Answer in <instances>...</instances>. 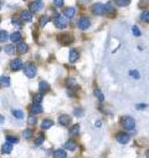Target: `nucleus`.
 Listing matches in <instances>:
<instances>
[{"label": "nucleus", "instance_id": "45", "mask_svg": "<svg viewBox=\"0 0 149 158\" xmlns=\"http://www.w3.org/2000/svg\"><path fill=\"white\" fill-rule=\"evenodd\" d=\"M0 9H1V4H0Z\"/></svg>", "mask_w": 149, "mask_h": 158}, {"label": "nucleus", "instance_id": "31", "mask_svg": "<svg viewBox=\"0 0 149 158\" xmlns=\"http://www.w3.org/2000/svg\"><path fill=\"white\" fill-rule=\"evenodd\" d=\"M4 50H5V52L7 55H11L15 52V46H13V45H6V46L4 47Z\"/></svg>", "mask_w": 149, "mask_h": 158}, {"label": "nucleus", "instance_id": "12", "mask_svg": "<svg viewBox=\"0 0 149 158\" xmlns=\"http://www.w3.org/2000/svg\"><path fill=\"white\" fill-rule=\"evenodd\" d=\"M70 122H71V118H70L68 115H61L58 117V123L62 126H68Z\"/></svg>", "mask_w": 149, "mask_h": 158}, {"label": "nucleus", "instance_id": "34", "mask_svg": "<svg viewBox=\"0 0 149 158\" xmlns=\"http://www.w3.org/2000/svg\"><path fill=\"white\" fill-rule=\"evenodd\" d=\"M41 102H42V95H41V93H39V95H35V96H34V103L40 105Z\"/></svg>", "mask_w": 149, "mask_h": 158}, {"label": "nucleus", "instance_id": "2", "mask_svg": "<svg viewBox=\"0 0 149 158\" xmlns=\"http://www.w3.org/2000/svg\"><path fill=\"white\" fill-rule=\"evenodd\" d=\"M122 126L127 131H133L136 128V122H134V120L132 117L126 116V117H122Z\"/></svg>", "mask_w": 149, "mask_h": 158}, {"label": "nucleus", "instance_id": "27", "mask_svg": "<svg viewBox=\"0 0 149 158\" xmlns=\"http://www.w3.org/2000/svg\"><path fill=\"white\" fill-rule=\"evenodd\" d=\"M93 93H95V96L97 97V99H98L101 102H102V101H104V95L102 93V91H101L99 88H95V91H93Z\"/></svg>", "mask_w": 149, "mask_h": 158}, {"label": "nucleus", "instance_id": "39", "mask_svg": "<svg viewBox=\"0 0 149 158\" xmlns=\"http://www.w3.org/2000/svg\"><path fill=\"white\" fill-rule=\"evenodd\" d=\"M129 75H130V76H133V77H136L137 80L140 77V76H139V72H138L137 70H132V71H130V72H129Z\"/></svg>", "mask_w": 149, "mask_h": 158}, {"label": "nucleus", "instance_id": "30", "mask_svg": "<svg viewBox=\"0 0 149 158\" xmlns=\"http://www.w3.org/2000/svg\"><path fill=\"white\" fill-rule=\"evenodd\" d=\"M5 138H6L7 143H11V144H13V143H17V142H19V138L16 136H10V134H9V136H6Z\"/></svg>", "mask_w": 149, "mask_h": 158}, {"label": "nucleus", "instance_id": "41", "mask_svg": "<svg viewBox=\"0 0 149 158\" xmlns=\"http://www.w3.org/2000/svg\"><path fill=\"white\" fill-rule=\"evenodd\" d=\"M73 113L76 115V116H81V115H82V110H81V108H74V110H73Z\"/></svg>", "mask_w": 149, "mask_h": 158}, {"label": "nucleus", "instance_id": "15", "mask_svg": "<svg viewBox=\"0 0 149 158\" xmlns=\"http://www.w3.org/2000/svg\"><path fill=\"white\" fill-rule=\"evenodd\" d=\"M54 126V121L52 120H44L42 123H41V128L42 130H48Z\"/></svg>", "mask_w": 149, "mask_h": 158}, {"label": "nucleus", "instance_id": "10", "mask_svg": "<svg viewBox=\"0 0 149 158\" xmlns=\"http://www.w3.org/2000/svg\"><path fill=\"white\" fill-rule=\"evenodd\" d=\"M20 19L21 20H24V21L30 22L32 20V13H30V11H28V10H22L20 13Z\"/></svg>", "mask_w": 149, "mask_h": 158}, {"label": "nucleus", "instance_id": "18", "mask_svg": "<svg viewBox=\"0 0 149 158\" xmlns=\"http://www.w3.org/2000/svg\"><path fill=\"white\" fill-rule=\"evenodd\" d=\"M63 147H65L66 149H68V151H74V149L77 148V144H76V142L74 141H67Z\"/></svg>", "mask_w": 149, "mask_h": 158}, {"label": "nucleus", "instance_id": "46", "mask_svg": "<svg viewBox=\"0 0 149 158\" xmlns=\"http://www.w3.org/2000/svg\"><path fill=\"white\" fill-rule=\"evenodd\" d=\"M0 51H1V47H0Z\"/></svg>", "mask_w": 149, "mask_h": 158}, {"label": "nucleus", "instance_id": "36", "mask_svg": "<svg viewBox=\"0 0 149 158\" xmlns=\"http://www.w3.org/2000/svg\"><path fill=\"white\" fill-rule=\"evenodd\" d=\"M132 32H133L136 36H140V35H142V32H140V30H139V28H138V26H133V28H132Z\"/></svg>", "mask_w": 149, "mask_h": 158}, {"label": "nucleus", "instance_id": "40", "mask_svg": "<svg viewBox=\"0 0 149 158\" xmlns=\"http://www.w3.org/2000/svg\"><path fill=\"white\" fill-rule=\"evenodd\" d=\"M54 5L57 6V7L62 6L63 5V0H54Z\"/></svg>", "mask_w": 149, "mask_h": 158}, {"label": "nucleus", "instance_id": "20", "mask_svg": "<svg viewBox=\"0 0 149 158\" xmlns=\"http://www.w3.org/2000/svg\"><path fill=\"white\" fill-rule=\"evenodd\" d=\"M54 158H67L65 149H57L54 152Z\"/></svg>", "mask_w": 149, "mask_h": 158}, {"label": "nucleus", "instance_id": "23", "mask_svg": "<svg viewBox=\"0 0 149 158\" xmlns=\"http://www.w3.org/2000/svg\"><path fill=\"white\" fill-rule=\"evenodd\" d=\"M74 13H76V9L74 7H67V9L65 10V13H63V16L65 18H72Z\"/></svg>", "mask_w": 149, "mask_h": 158}, {"label": "nucleus", "instance_id": "28", "mask_svg": "<svg viewBox=\"0 0 149 158\" xmlns=\"http://www.w3.org/2000/svg\"><path fill=\"white\" fill-rule=\"evenodd\" d=\"M50 21V16H47V15H44V16L40 18V21H39V25L42 28V26H45L47 24V22Z\"/></svg>", "mask_w": 149, "mask_h": 158}, {"label": "nucleus", "instance_id": "3", "mask_svg": "<svg viewBox=\"0 0 149 158\" xmlns=\"http://www.w3.org/2000/svg\"><path fill=\"white\" fill-rule=\"evenodd\" d=\"M54 21H55V26L56 28H58V29H65L67 26V20L61 14H55Z\"/></svg>", "mask_w": 149, "mask_h": 158}, {"label": "nucleus", "instance_id": "6", "mask_svg": "<svg viewBox=\"0 0 149 158\" xmlns=\"http://www.w3.org/2000/svg\"><path fill=\"white\" fill-rule=\"evenodd\" d=\"M58 41L63 45H70L73 43V36L70 35V34H62V35L58 36Z\"/></svg>", "mask_w": 149, "mask_h": 158}, {"label": "nucleus", "instance_id": "4", "mask_svg": "<svg viewBox=\"0 0 149 158\" xmlns=\"http://www.w3.org/2000/svg\"><path fill=\"white\" fill-rule=\"evenodd\" d=\"M42 7H44V3L41 1V0H36V1H32V3L29 5L30 13H37V11L41 10Z\"/></svg>", "mask_w": 149, "mask_h": 158}, {"label": "nucleus", "instance_id": "9", "mask_svg": "<svg viewBox=\"0 0 149 158\" xmlns=\"http://www.w3.org/2000/svg\"><path fill=\"white\" fill-rule=\"evenodd\" d=\"M92 13L95 14V15H102V14H104L103 13V4H101V3L93 4V5H92Z\"/></svg>", "mask_w": 149, "mask_h": 158}, {"label": "nucleus", "instance_id": "21", "mask_svg": "<svg viewBox=\"0 0 149 158\" xmlns=\"http://www.w3.org/2000/svg\"><path fill=\"white\" fill-rule=\"evenodd\" d=\"M0 85H1L3 87H9V86H10L9 76H1V77H0Z\"/></svg>", "mask_w": 149, "mask_h": 158}, {"label": "nucleus", "instance_id": "33", "mask_svg": "<svg viewBox=\"0 0 149 158\" xmlns=\"http://www.w3.org/2000/svg\"><path fill=\"white\" fill-rule=\"evenodd\" d=\"M130 0H115V4H117L118 6H127L129 5Z\"/></svg>", "mask_w": 149, "mask_h": 158}, {"label": "nucleus", "instance_id": "13", "mask_svg": "<svg viewBox=\"0 0 149 158\" xmlns=\"http://www.w3.org/2000/svg\"><path fill=\"white\" fill-rule=\"evenodd\" d=\"M78 57H80V54H78V51L77 50H71L70 51V56H68V60H70V62H76Z\"/></svg>", "mask_w": 149, "mask_h": 158}, {"label": "nucleus", "instance_id": "11", "mask_svg": "<svg viewBox=\"0 0 149 158\" xmlns=\"http://www.w3.org/2000/svg\"><path fill=\"white\" fill-rule=\"evenodd\" d=\"M9 39H10L11 41H13L14 44H19V43H21L22 35L20 34V31H15V32H13V34H11Z\"/></svg>", "mask_w": 149, "mask_h": 158}, {"label": "nucleus", "instance_id": "14", "mask_svg": "<svg viewBox=\"0 0 149 158\" xmlns=\"http://www.w3.org/2000/svg\"><path fill=\"white\" fill-rule=\"evenodd\" d=\"M39 90H40L41 93H45V92H47L48 90H50V86H48V84L46 81H41L39 84Z\"/></svg>", "mask_w": 149, "mask_h": 158}, {"label": "nucleus", "instance_id": "16", "mask_svg": "<svg viewBox=\"0 0 149 158\" xmlns=\"http://www.w3.org/2000/svg\"><path fill=\"white\" fill-rule=\"evenodd\" d=\"M30 111H31V113H34V115H39L42 112V107H41V105L34 103L31 106V108H30Z\"/></svg>", "mask_w": 149, "mask_h": 158}, {"label": "nucleus", "instance_id": "7", "mask_svg": "<svg viewBox=\"0 0 149 158\" xmlns=\"http://www.w3.org/2000/svg\"><path fill=\"white\" fill-rule=\"evenodd\" d=\"M22 67H24V63H22L20 59H14L13 61L10 62V69L13 71H19V70H21Z\"/></svg>", "mask_w": 149, "mask_h": 158}, {"label": "nucleus", "instance_id": "25", "mask_svg": "<svg viewBox=\"0 0 149 158\" xmlns=\"http://www.w3.org/2000/svg\"><path fill=\"white\" fill-rule=\"evenodd\" d=\"M11 115L14 116L15 118H24V112L20 111V110H11Z\"/></svg>", "mask_w": 149, "mask_h": 158}, {"label": "nucleus", "instance_id": "43", "mask_svg": "<svg viewBox=\"0 0 149 158\" xmlns=\"http://www.w3.org/2000/svg\"><path fill=\"white\" fill-rule=\"evenodd\" d=\"M147 107V105H144V103H140V105H137V108L138 110H144V108Z\"/></svg>", "mask_w": 149, "mask_h": 158}, {"label": "nucleus", "instance_id": "17", "mask_svg": "<svg viewBox=\"0 0 149 158\" xmlns=\"http://www.w3.org/2000/svg\"><path fill=\"white\" fill-rule=\"evenodd\" d=\"M114 11V7H113V4L112 3H107L106 5H103V13L104 14H112Z\"/></svg>", "mask_w": 149, "mask_h": 158}, {"label": "nucleus", "instance_id": "19", "mask_svg": "<svg viewBox=\"0 0 149 158\" xmlns=\"http://www.w3.org/2000/svg\"><path fill=\"white\" fill-rule=\"evenodd\" d=\"M16 50H17L19 54H25V52L28 51V45H26L25 43H19Z\"/></svg>", "mask_w": 149, "mask_h": 158}, {"label": "nucleus", "instance_id": "37", "mask_svg": "<svg viewBox=\"0 0 149 158\" xmlns=\"http://www.w3.org/2000/svg\"><path fill=\"white\" fill-rule=\"evenodd\" d=\"M36 122H37V120L35 118V117H34V116H30V117L28 118V123H29V125H36Z\"/></svg>", "mask_w": 149, "mask_h": 158}, {"label": "nucleus", "instance_id": "32", "mask_svg": "<svg viewBox=\"0 0 149 158\" xmlns=\"http://www.w3.org/2000/svg\"><path fill=\"white\" fill-rule=\"evenodd\" d=\"M6 40H9V35H7L6 31H0V43H5Z\"/></svg>", "mask_w": 149, "mask_h": 158}, {"label": "nucleus", "instance_id": "5", "mask_svg": "<svg viewBox=\"0 0 149 158\" xmlns=\"http://www.w3.org/2000/svg\"><path fill=\"white\" fill-rule=\"evenodd\" d=\"M78 29L80 30H87L89 26H91V21H89V19L88 18H86V16H82L80 20H78Z\"/></svg>", "mask_w": 149, "mask_h": 158}, {"label": "nucleus", "instance_id": "24", "mask_svg": "<svg viewBox=\"0 0 149 158\" xmlns=\"http://www.w3.org/2000/svg\"><path fill=\"white\" fill-rule=\"evenodd\" d=\"M78 132H80V125H73L70 128V134H71V136H77Z\"/></svg>", "mask_w": 149, "mask_h": 158}, {"label": "nucleus", "instance_id": "42", "mask_svg": "<svg viewBox=\"0 0 149 158\" xmlns=\"http://www.w3.org/2000/svg\"><path fill=\"white\" fill-rule=\"evenodd\" d=\"M67 85H68V86H71V85H74V78L70 77L68 80H67Z\"/></svg>", "mask_w": 149, "mask_h": 158}, {"label": "nucleus", "instance_id": "8", "mask_svg": "<svg viewBox=\"0 0 149 158\" xmlns=\"http://www.w3.org/2000/svg\"><path fill=\"white\" fill-rule=\"evenodd\" d=\"M115 140H117L118 143L126 144V143H128V142H129V136L127 133H124V132H119L117 136H115Z\"/></svg>", "mask_w": 149, "mask_h": 158}, {"label": "nucleus", "instance_id": "44", "mask_svg": "<svg viewBox=\"0 0 149 158\" xmlns=\"http://www.w3.org/2000/svg\"><path fill=\"white\" fill-rule=\"evenodd\" d=\"M4 121H5V118H4V116H1V115H0V125H1V123H4Z\"/></svg>", "mask_w": 149, "mask_h": 158}, {"label": "nucleus", "instance_id": "1", "mask_svg": "<svg viewBox=\"0 0 149 158\" xmlns=\"http://www.w3.org/2000/svg\"><path fill=\"white\" fill-rule=\"evenodd\" d=\"M22 69H24L25 75L29 78H34V77H35V75H36V72H37L35 63H32V62H28L25 65V67H22Z\"/></svg>", "mask_w": 149, "mask_h": 158}, {"label": "nucleus", "instance_id": "29", "mask_svg": "<svg viewBox=\"0 0 149 158\" xmlns=\"http://www.w3.org/2000/svg\"><path fill=\"white\" fill-rule=\"evenodd\" d=\"M22 136H24L25 140H30L32 137V130L31 128H26L24 132H22Z\"/></svg>", "mask_w": 149, "mask_h": 158}, {"label": "nucleus", "instance_id": "22", "mask_svg": "<svg viewBox=\"0 0 149 158\" xmlns=\"http://www.w3.org/2000/svg\"><path fill=\"white\" fill-rule=\"evenodd\" d=\"M13 151V144L11 143H6L5 144H3V148H1V152L3 153H5V155H9V153Z\"/></svg>", "mask_w": 149, "mask_h": 158}, {"label": "nucleus", "instance_id": "35", "mask_svg": "<svg viewBox=\"0 0 149 158\" xmlns=\"http://www.w3.org/2000/svg\"><path fill=\"white\" fill-rule=\"evenodd\" d=\"M45 141V137L42 136V134H40V136H37V138L35 140V146H40L42 142Z\"/></svg>", "mask_w": 149, "mask_h": 158}, {"label": "nucleus", "instance_id": "38", "mask_svg": "<svg viewBox=\"0 0 149 158\" xmlns=\"http://www.w3.org/2000/svg\"><path fill=\"white\" fill-rule=\"evenodd\" d=\"M142 20H144V21H149V13H148V11H144V13L143 14H142Z\"/></svg>", "mask_w": 149, "mask_h": 158}, {"label": "nucleus", "instance_id": "26", "mask_svg": "<svg viewBox=\"0 0 149 158\" xmlns=\"http://www.w3.org/2000/svg\"><path fill=\"white\" fill-rule=\"evenodd\" d=\"M13 25L15 26L16 29H21L22 28V21H21V19H19V18H13Z\"/></svg>", "mask_w": 149, "mask_h": 158}]
</instances>
